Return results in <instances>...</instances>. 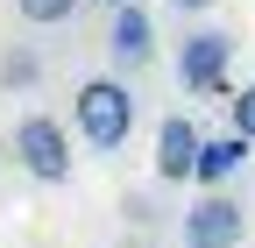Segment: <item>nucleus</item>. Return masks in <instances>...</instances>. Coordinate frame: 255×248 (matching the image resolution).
I'll return each mask as SVG.
<instances>
[{
    "label": "nucleus",
    "mask_w": 255,
    "mask_h": 248,
    "mask_svg": "<svg viewBox=\"0 0 255 248\" xmlns=\"http://www.w3.org/2000/svg\"><path fill=\"white\" fill-rule=\"evenodd\" d=\"M71 121H78V135L92 149H121L128 135H135V92H128L121 78H85L78 100H71Z\"/></svg>",
    "instance_id": "1"
},
{
    "label": "nucleus",
    "mask_w": 255,
    "mask_h": 248,
    "mask_svg": "<svg viewBox=\"0 0 255 248\" xmlns=\"http://www.w3.org/2000/svg\"><path fill=\"white\" fill-rule=\"evenodd\" d=\"M14 163L36 184H64L71 177V135H64L50 114H28V121H14Z\"/></svg>",
    "instance_id": "2"
},
{
    "label": "nucleus",
    "mask_w": 255,
    "mask_h": 248,
    "mask_svg": "<svg viewBox=\"0 0 255 248\" xmlns=\"http://www.w3.org/2000/svg\"><path fill=\"white\" fill-rule=\"evenodd\" d=\"M248 213L234 192H199V206L184 213V248H241Z\"/></svg>",
    "instance_id": "3"
},
{
    "label": "nucleus",
    "mask_w": 255,
    "mask_h": 248,
    "mask_svg": "<svg viewBox=\"0 0 255 248\" xmlns=\"http://www.w3.org/2000/svg\"><path fill=\"white\" fill-rule=\"evenodd\" d=\"M227 57H234V43L220 36V28L184 36V50H177V85H184V92H220V85H227Z\"/></svg>",
    "instance_id": "4"
},
{
    "label": "nucleus",
    "mask_w": 255,
    "mask_h": 248,
    "mask_svg": "<svg viewBox=\"0 0 255 248\" xmlns=\"http://www.w3.org/2000/svg\"><path fill=\"white\" fill-rule=\"evenodd\" d=\"M199 149H206L199 121L170 114L163 128H156V177H163V184H184V177H199Z\"/></svg>",
    "instance_id": "5"
},
{
    "label": "nucleus",
    "mask_w": 255,
    "mask_h": 248,
    "mask_svg": "<svg viewBox=\"0 0 255 248\" xmlns=\"http://www.w3.org/2000/svg\"><path fill=\"white\" fill-rule=\"evenodd\" d=\"M107 50H114V64L121 71H142L149 57H156V21H149V7H114V28H107Z\"/></svg>",
    "instance_id": "6"
},
{
    "label": "nucleus",
    "mask_w": 255,
    "mask_h": 248,
    "mask_svg": "<svg viewBox=\"0 0 255 248\" xmlns=\"http://www.w3.org/2000/svg\"><path fill=\"white\" fill-rule=\"evenodd\" d=\"M241 163H248V135H213V142L199 149V184H206V192H220Z\"/></svg>",
    "instance_id": "7"
},
{
    "label": "nucleus",
    "mask_w": 255,
    "mask_h": 248,
    "mask_svg": "<svg viewBox=\"0 0 255 248\" xmlns=\"http://www.w3.org/2000/svg\"><path fill=\"white\" fill-rule=\"evenodd\" d=\"M14 14H21V21H36V28H57V21H71V14H78V0H14Z\"/></svg>",
    "instance_id": "8"
},
{
    "label": "nucleus",
    "mask_w": 255,
    "mask_h": 248,
    "mask_svg": "<svg viewBox=\"0 0 255 248\" xmlns=\"http://www.w3.org/2000/svg\"><path fill=\"white\" fill-rule=\"evenodd\" d=\"M0 78H7V85H36V78H43V64H36V50H14L7 64H0Z\"/></svg>",
    "instance_id": "9"
},
{
    "label": "nucleus",
    "mask_w": 255,
    "mask_h": 248,
    "mask_svg": "<svg viewBox=\"0 0 255 248\" xmlns=\"http://www.w3.org/2000/svg\"><path fill=\"white\" fill-rule=\"evenodd\" d=\"M234 135H248V142H255V85H241V92H234Z\"/></svg>",
    "instance_id": "10"
},
{
    "label": "nucleus",
    "mask_w": 255,
    "mask_h": 248,
    "mask_svg": "<svg viewBox=\"0 0 255 248\" xmlns=\"http://www.w3.org/2000/svg\"><path fill=\"white\" fill-rule=\"evenodd\" d=\"M170 7H177V14H206L213 0H170Z\"/></svg>",
    "instance_id": "11"
},
{
    "label": "nucleus",
    "mask_w": 255,
    "mask_h": 248,
    "mask_svg": "<svg viewBox=\"0 0 255 248\" xmlns=\"http://www.w3.org/2000/svg\"><path fill=\"white\" fill-rule=\"evenodd\" d=\"M107 7H128V0H107Z\"/></svg>",
    "instance_id": "12"
}]
</instances>
